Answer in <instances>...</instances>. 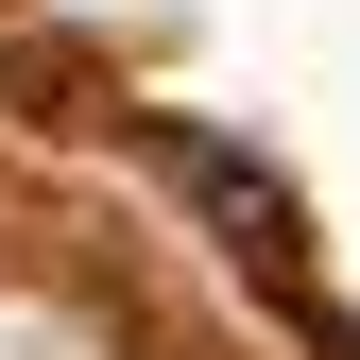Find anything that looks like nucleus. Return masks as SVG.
I'll list each match as a JSON object with an SVG mask.
<instances>
[{"label":"nucleus","instance_id":"nucleus-1","mask_svg":"<svg viewBox=\"0 0 360 360\" xmlns=\"http://www.w3.org/2000/svg\"><path fill=\"white\" fill-rule=\"evenodd\" d=\"M155 155L189 172V189H206L223 223H240V257H292V189H275V172H240L223 138H189V120H155Z\"/></svg>","mask_w":360,"mask_h":360}]
</instances>
